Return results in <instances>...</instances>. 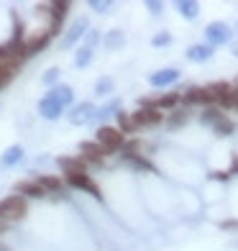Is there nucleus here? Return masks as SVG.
Listing matches in <instances>:
<instances>
[{"label":"nucleus","mask_w":238,"mask_h":251,"mask_svg":"<svg viewBox=\"0 0 238 251\" xmlns=\"http://www.w3.org/2000/svg\"><path fill=\"white\" fill-rule=\"evenodd\" d=\"M67 182H70L72 187H77V190L90 192L95 200H103V192H100V187L95 185L93 179H90V175H67Z\"/></svg>","instance_id":"8"},{"label":"nucleus","mask_w":238,"mask_h":251,"mask_svg":"<svg viewBox=\"0 0 238 251\" xmlns=\"http://www.w3.org/2000/svg\"><path fill=\"white\" fill-rule=\"evenodd\" d=\"M21 159H24V146H8V149H5V154L3 156H0V164H3V167H13V164H18L21 162Z\"/></svg>","instance_id":"19"},{"label":"nucleus","mask_w":238,"mask_h":251,"mask_svg":"<svg viewBox=\"0 0 238 251\" xmlns=\"http://www.w3.org/2000/svg\"><path fill=\"white\" fill-rule=\"evenodd\" d=\"M13 75H16V67H13V64L0 62V90L10 85V79H13Z\"/></svg>","instance_id":"30"},{"label":"nucleus","mask_w":238,"mask_h":251,"mask_svg":"<svg viewBox=\"0 0 238 251\" xmlns=\"http://www.w3.org/2000/svg\"><path fill=\"white\" fill-rule=\"evenodd\" d=\"M223 118H225V116L220 113V108H215V105L205 108V110H202V116H200V121H202V123H208V126H215V123L223 121Z\"/></svg>","instance_id":"26"},{"label":"nucleus","mask_w":238,"mask_h":251,"mask_svg":"<svg viewBox=\"0 0 238 251\" xmlns=\"http://www.w3.org/2000/svg\"><path fill=\"white\" fill-rule=\"evenodd\" d=\"M118 126H120V131H123V133H133L136 128H139L131 113H123V110L118 113Z\"/></svg>","instance_id":"28"},{"label":"nucleus","mask_w":238,"mask_h":251,"mask_svg":"<svg viewBox=\"0 0 238 251\" xmlns=\"http://www.w3.org/2000/svg\"><path fill=\"white\" fill-rule=\"evenodd\" d=\"M113 87H116V82H113V77H100L97 82H95V95L100 98H105L113 93Z\"/></svg>","instance_id":"27"},{"label":"nucleus","mask_w":238,"mask_h":251,"mask_svg":"<svg viewBox=\"0 0 238 251\" xmlns=\"http://www.w3.org/2000/svg\"><path fill=\"white\" fill-rule=\"evenodd\" d=\"M182 102H187V105H205V108H210V102H215V100H213L208 87H187L182 93Z\"/></svg>","instance_id":"6"},{"label":"nucleus","mask_w":238,"mask_h":251,"mask_svg":"<svg viewBox=\"0 0 238 251\" xmlns=\"http://www.w3.org/2000/svg\"><path fill=\"white\" fill-rule=\"evenodd\" d=\"M208 90H210V95L218 105L233 108V87L228 82H213V85H208Z\"/></svg>","instance_id":"7"},{"label":"nucleus","mask_w":238,"mask_h":251,"mask_svg":"<svg viewBox=\"0 0 238 251\" xmlns=\"http://www.w3.org/2000/svg\"><path fill=\"white\" fill-rule=\"evenodd\" d=\"M179 79V70H174V67H167V70H159L149 77V85L151 87H169L174 85Z\"/></svg>","instance_id":"13"},{"label":"nucleus","mask_w":238,"mask_h":251,"mask_svg":"<svg viewBox=\"0 0 238 251\" xmlns=\"http://www.w3.org/2000/svg\"><path fill=\"white\" fill-rule=\"evenodd\" d=\"M49 31L47 33H39V36H33L31 41H26V56H33V54H39L41 49H47V44H49Z\"/></svg>","instance_id":"20"},{"label":"nucleus","mask_w":238,"mask_h":251,"mask_svg":"<svg viewBox=\"0 0 238 251\" xmlns=\"http://www.w3.org/2000/svg\"><path fill=\"white\" fill-rule=\"evenodd\" d=\"M95 141L103 146L108 154H113V151H118L126 146V133L120 128H113V126H100L97 133H95Z\"/></svg>","instance_id":"1"},{"label":"nucleus","mask_w":238,"mask_h":251,"mask_svg":"<svg viewBox=\"0 0 238 251\" xmlns=\"http://www.w3.org/2000/svg\"><path fill=\"white\" fill-rule=\"evenodd\" d=\"M210 56H213V47H210V44H195V47L187 49V59L190 62L202 64V62H208Z\"/></svg>","instance_id":"17"},{"label":"nucleus","mask_w":238,"mask_h":251,"mask_svg":"<svg viewBox=\"0 0 238 251\" xmlns=\"http://www.w3.org/2000/svg\"><path fill=\"white\" fill-rule=\"evenodd\" d=\"M179 100H182V93H167L159 100H154V108H159V110H162V108H174Z\"/></svg>","instance_id":"25"},{"label":"nucleus","mask_w":238,"mask_h":251,"mask_svg":"<svg viewBox=\"0 0 238 251\" xmlns=\"http://www.w3.org/2000/svg\"><path fill=\"white\" fill-rule=\"evenodd\" d=\"M90 62H93V49H90V47H79L77 54H74V64L82 70V67H87Z\"/></svg>","instance_id":"29"},{"label":"nucleus","mask_w":238,"mask_h":251,"mask_svg":"<svg viewBox=\"0 0 238 251\" xmlns=\"http://www.w3.org/2000/svg\"><path fill=\"white\" fill-rule=\"evenodd\" d=\"M233 108H238V87H233Z\"/></svg>","instance_id":"38"},{"label":"nucleus","mask_w":238,"mask_h":251,"mask_svg":"<svg viewBox=\"0 0 238 251\" xmlns=\"http://www.w3.org/2000/svg\"><path fill=\"white\" fill-rule=\"evenodd\" d=\"M97 41H103V36H100V33L97 31H87V39H85V47H90V49H93L95 47V44Z\"/></svg>","instance_id":"36"},{"label":"nucleus","mask_w":238,"mask_h":251,"mask_svg":"<svg viewBox=\"0 0 238 251\" xmlns=\"http://www.w3.org/2000/svg\"><path fill=\"white\" fill-rule=\"evenodd\" d=\"M13 190H16V195H21V198H44V195H47V190H44L36 179H31V182H18Z\"/></svg>","instance_id":"15"},{"label":"nucleus","mask_w":238,"mask_h":251,"mask_svg":"<svg viewBox=\"0 0 238 251\" xmlns=\"http://www.w3.org/2000/svg\"><path fill=\"white\" fill-rule=\"evenodd\" d=\"M151 44H154V47H167V44H172V33H169V31H159L156 36L151 39Z\"/></svg>","instance_id":"33"},{"label":"nucleus","mask_w":238,"mask_h":251,"mask_svg":"<svg viewBox=\"0 0 238 251\" xmlns=\"http://www.w3.org/2000/svg\"><path fill=\"white\" fill-rule=\"evenodd\" d=\"M95 116H97V108L93 102H79V105H74L70 110V123L72 126H85L90 121H95Z\"/></svg>","instance_id":"5"},{"label":"nucleus","mask_w":238,"mask_h":251,"mask_svg":"<svg viewBox=\"0 0 238 251\" xmlns=\"http://www.w3.org/2000/svg\"><path fill=\"white\" fill-rule=\"evenodd\" d=\"M187 121H190V113L185 108H177V110H172V116L167 118V126L169 128H179V126H185Z\"/></svg>","instance_id":"24"},{"label":"nucleus","mask_w":238,"mask_h":251,"mask_svg":"<svg viewBox=\"0 0 238 251\" xmlns=\"http://www.w3.org/2000/svg\"><path fill=\"white\" fill-rule=\"evenodd\" d=\"M67 10H70V3L67 0H62V3H51V10H49V16H51V24H49V36H56L62 28V21L67 16Z\"/></svg>","instance_id":"12"},{"label":"nucleus","mask_w":238,"mask_h":251,"mask_svg":"<svg viewBox=\"0 0 238 251\" xmlns=\"http://www.w3.org/2000/svg\"><path fill=\"white\" fill-rule=\"evenodd\" d=\"M118 110V102L113 100V102H108V105H103V108H97V116H95V121H105V118H110L113 113ZM118 116V113H116Z\"/></svg>","instance_id":"32"},{"label":"nucleus","mask_w":238,"mask_h":251,"mask_svg":"<svg viewBox=\"0 0 238 251\" xmlns=\"http://www.w3.org/2000/svg\"><path fill=\"white\" fill-rule=\"evenodd\" d=\"M177 10H179V16H182V18L195 21V18L200 16V3H195V0H179Z\"/></svg>","instance_id":"18"},{"label":"nucleus","mask_w":238,"mask_h":251,"mask_svg":"<svg viewBox=\"0 0 238 251\" xmlns=\"http://www.w3.org/2000/svg\"><path fill=\"white\" fill-rule=\"evenodd\" d=\"M123 156V162H128L131 167L136 169H143V172H154V164L149 162V159H143L141 154H120Z\"/></svg>","instance_id":"21"},{"label":"nucleus","mask_w":238,"mask_h":251,"mask_svg":"<svg viewBox=\"0 0 238 251\" xmlns=\"http://www.w3.org/2000/svg\"><path fill=\"white\" fill-rule=\"evenodd\" d=\"M56 77H59V70H56V67H51V70H47V75H44V85H51V87H54Z\"/></svg>","instance_id":"35"},{"label":"nucleus","mask_w":238,"mask_h":251,"mask_svg":"<svg viewBox=\"0 0 238 251\" xmlns=\"http://www.w3.org/2000/svg\"><path fill=\"white\" fill-rule=\"evenodd\" d=\"M90 8L97 10V13H105V10L110 8V0H90Z\"/></svg>","instance_id":"34"},{"label":"nucleus","mask_w":238,"mask_h":251,"mask_svg":"<svg viewBox=\"0 0 238 251\" xmlns=\"http://www.w3.org/2000/svg\"><path fill=\"white\" fill-rule=\"evenodd\" d=\"M87 33V21H74V24L70 26V31L64 33V39H62V49H72L77 39L79 36H85Z\"/></svg>","instance_id":"14"},{"label":"nucleus","mask_w":238,"mask_h":251,"mask_svg":"<svg viewBox=\"0 0 238 251\" xmlns=\"http://www.w3.org/2000/svg\"><path fill=\"white\" fill-rule=\"evenodd\" d=\"M26 210V200L21 195H8L5 200H0V221H21Z\"/></svg>","instance_id":"2"},{"label":"nucleus","mask_w":238,"mask_h":251,"mask_svg":"<svg viewBox=\"0 0 238 251\" xmlns=\"http://www.w3.org/2000/svg\"><path fill=\"white\" fill-rule=\"evenodd\" d=\"M79 156H82L87 164H103V159L108 156V151L97 141H82L79 144Z\"/></svg>","instance_id":"4"},{"label":"nucleus","mask_w":238,"mask_h":251,"mask_svg":"<svg viewBox=\"0 0 238 251\" xmlns=\"http://www.w3.org/2000/svg\"><path fill=\"white\" fill-rule=\"evenodd\" d=\"M39 113H41V118H47V121H56L64 113V105H62V102H56L54 98L44 95L39 100Z\"/></svg>","instance_id":"10"},{"label":"nucleus","mask_w":238,"mask_h":251,"mask_svg":"<svg viewBox=\"0 0 238 251\" xmlns=\"http://www.w3.org/2000/svg\"><path fill=\"white\" fill-rule=\"evenodd\" d=\"M47 95L54 98L56 102H62V105L67 108V105H72V100H74V90H72L70 85H54Z\"/></svg>","instance_id":"16"},{"label":"nucleus","mask_w":238,"mask_h":251,"mask_svg":"<svg viewBox=\"0 0 238 251\" xmlns=\"http://www.w3.org/2000/svg\"><path fill=\"white\" fill-rule=\"evenodd\" d=\"M233 54H236V56H238V47H236V49H233Z\"/></svg>","instance_id":"39"},{"label":"nucleus","mask_w":238,"mask_h":251,"mask_svg":"<svg viewBox=\"0 0 238 251\" xmlns=\"http://www.w3.org/2000/svg\"><path fill=\"white\" fill-rule=\"evenodd\" d=\"M213 131L218 133V136H231L233 131H236V126H233V121H228V118H223V121H218L213 126Z\"/></svg>","instance_id":"31"},{"label":"nucleus","mask_w":238,"mask_h":251,"mask_svg":"<svg viewBox=\"0 0 238 251\" xmlns=\"http://www.w3.org/2000/svg\"><path fill=\"white\" fill-rule=\"evenodd\" d=\"M56 164L64 169V175H87V162L82 156H59Z\"/></svg>","instance_id":"11"},{"label":"nucleus","mask_w":238,"mask_h":251,"mask_svg":"<svg viewBox=\"0 0 238 251\" xmlns=\"http://www.w3.org/2000/svg\"><path fill=\"white\" fill-rule=\"evenodd\" d=\"M236 28H238V26H236Z\"/></svg>","instance_id":"40"},{"label":"nucleus","mask_w":238,"mask_h":251,"mask_svg":"<svg viewBox=\"0 0 238 251\" xmlns=\"http://www.w3.org/2000/svg\"><path fill=\"white\" fill-rule=\"evenodd\" d=\"M233 39V31L231 26L225 24V21H213V24L205 26V44H210V47H223V44H228Z\"/></svg>","instance_id":"3"},{"label":"nucleus","mask_w":238,"mask_h":251,"mask_svg":"<svg viewBox=\"0 0 238 251\" xmlns=\"http://www.w3.org/2000/svg\"><path fill=\"white\" fill-rule=\"evenodd\" d=\"M103 44H105V49H108V51L120 49L123 44H126V39H123V31H108V36L103 39Z\"/></svg>","instance_id":"23"},{"label":"nucleus","mask_w":238,"mask_h":251,"mask_svg":"<svg viewBox=\"0 0 238 251\" xmlns=\"http://www.w3.org/2000/svg\"><path fill=\"white\" fill-rule=\"evenodd\" d=\"M131 116H133V121H136L139 128H143V126H159L164 121V116L159 113V108H139L136 113H131Z\"/></svg>","instance_id":"9"},{"label":"nucleus","mask_w":238,"mask_h":251,"mask_svg":"<svg viewBox=\"0 0 238 251\" xmlns=\"http://www.w3.org/2000/svg\"><path fill=\"white\" fill-rule=\"evenodd\" d=\"M36 182L47 190V192H59L62 190V179L59 177H54V175H39Z\"/></svg>","instance_id":"22"},{"label":"nucleus","mask_w":238,"mask_h":251,"mask_svg":"<svg viewBox=\"0 0 238 251\" xmlns=\"http://www.w3.org/2000/svg\"><path fill=\"white\" fill-rule=\"evenodd\" d=\"M146 8H149L154 16H159V13H162V8H164V5H162V3H156V0H146Z\"/></svg>","instance_id":"37"}]
</instances>
